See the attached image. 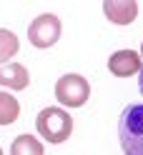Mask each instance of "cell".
Segmentation results:
<instances>
[{
	"label": "cell",
	"instance_id": "6da1fadb",
	"mask_svg": "<svg viewBox=\"0 0 143 155\" xmlns=\"http://www.w3.org/2000/svg\"><path fill=\"white\" fill-rule=\"evenodd\" d=\"M118 138L126 155H143V103H131L121 113Z\"/></svg>",
	"mask_w": 143,
	"mask_h": 155
},
{
	"label": "cell",
	"instance_id": "7a4b0ae2",
	"mask_svg": "<svg viewBox=\"0 0 143 155\" xmlns=\"http://www.w3.org/2000/svg\"><path fill=\"white\" fill-rule=\"evenodd\" d=\"M35 128H38V133H40L43 140L53 143V145H60V143L68 140L70 133H73V118H70L68 110L50 105V108H43L40 113H38Z\"/></svg>",
	"mask_w": 143,
	"mask_h": 155
},
{
	"label": "cell",
	"instance_id": "3957f363",
	"mask_svg": "<svg viewBox=\"0 0 143 155\" xmlns=\"http://www.w3.org/2000/svg\"><path fill=\"white\" fill-rule=\"evenodd\" d=\"M55 98L65 108H80L90 98V85L78 73H65L55 83Z\"/></svg>",
	"mask_w": 143,
	"mask_h": 155
},
{
	"label": "cell",
	"instance_id": "277c9868",
	"mask_svg": "<svg viewBox=\"0 0 143 155\" xmlns=\"http://www.w3.org/2000/svg\"><path fill=\"white\" fill-rule=\"evenodd\" d=\"M60 33H63V23H60V18L53 15V13L38 15L35 20L28 25V40H30L33 48H40V50L53 48L60 40Z\"/></svg>",
	"mask_w": 143,
	"mask_h": 155
},
{
	"label": "cell",
	"instance_id": "5b68a950",
	"mask_svg": "<svg viewBox=\"0 0 143 155\" xmlns=\"http://www.w3.org/2000/svg\"><path fill=\"white\" fill-rule=\"evenodd\" d=\"M141 68H143V55H138L136 50H118L108 58V70L116 78H131L141 73Z\"/></svg>",
	"mask_w": 143,
	"mask_h": 155
},
{
	"label": "cell",
	"instance_id": "8992f818",
	"mask_svg": "<svg viewBox=\"0 0 143 155\" xmlns=\"http://www.w3.org/2000/svg\"><path fill=\"white\" fill-rule=\"evenodd\" d=\"M103 13L116 25H131L138 18V3L136 0H106Z\"/></svg>",
	"mask_w": 143,
	"mask_h": 155
},
{
	"label": "cell",
	"instance_id": "52a82bcc",
	"mask_svg": "<svg viewBox=\"0 0 143 155\" xmlns=\"http://www.w3.org/2000/svg\"><path fill=\"white\" fill-rule=\"evenodd\" d=\"M0 85L10 90H25L30 85V73L28 68L20 63H8V65H0Z\"/></svg>",
	"mask_w": 143,
	"mask_h": 155
},
{
	"label": "cell",
	"instance_id": "ba28073f",
	"mask_svg": "<svg viewBox=\"0 0 143 155\" xmlns=\"http://www.w3.org/2000/svg\"><path fill=\"white\" fill-rule=\"evenodd\" d=\"M10 155H43V143L35 135H18L10 145Z\"/></svg>",
	"mask_w": 143,
	"mask_h": 155
},
{
	"label": "cell",
	"instance_id": "9c48e42d",
	"mask_svg": "<svg viewBox=\"0 0 143 155\" xmlns=\"http://www.w3.org/2000/svg\"><path fill=\"white\" fill-rule=\"evenodd\" d=\"M20 50V40H18V35L5 30V28H0V65H8L18 55Z\"/></svg>",
	"mask_w": 143,
	"mask_h": 155
},
{
	"label": "cell",
	"instance_id": "30bf717a",
	"mask_svg": "<svg viewBox=\"0 0 143 155\" xmlns=\"http://www.w3.org/2000/svg\"><path fill=\"white\" fill-rule=\"evenodd\" d=\"M20 115V103L10 93H0V125H10Z\"/></svg>",
	"mask_w": 143,
	"mask_h": 155
},
{
	"label": "cell",
	"instance_id": "8fae6325",
	"mask_svg": "<svg viewBox=\"0 0 143 155\" xmlns=\"http://www.w3.org/2000/svg\"><path fill=\"white\" fill-rule=\"evenodd\" d=\"M138 83H141V93H143V68H141V73H138Z\"/></svg>",
	"mask_w": 143,
	"mask_h": 155
},
{
	"label": "cell",
	"instance_id": "7c38bea8",
	"mask_svg": "<svg viewBox=\"0 0 143 155\" xmlns=\"http://www.w3.org/2000/svg\"><path fill=\"white\" fill-rule=\"evenodd\" d=\"M0 155H3V150H0Z\"/></svg>",
	"mask_w": 143,
	"mask_h": 155
}]
</instances>
